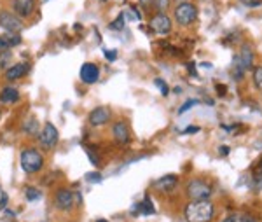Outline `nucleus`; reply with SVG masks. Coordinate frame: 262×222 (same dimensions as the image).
I'll use <instances>...</instances> for the list:
<instances>
[{
    "mask_svg": "<svg viewBox=\"0 0 262 222\" xmlns=\"http://www.w3.org/2000/svg\"><path fill=\"white\" fill-rule=\"evenodd\" d=\"M215 205L210 199H200V201H191L185 207L184 215L187 222H210L215 217Z\"/></svg>",
    "mask_w": 262,
    "mask_h": 222,
    "instance_id": "nucleus-1",
    "label": "nucleus"
},
{
    "mask_svg": "<svg viewBox=\"0 0 262 222\" xmlns=\"http://www.w3.org/2000/svg\"><path fill=\"white\" fill-rule=\"evenodd\" d=\"M19 165H21V168H23V172L28 175L40 173L46 165L44 154H42V151L37 147H27V149H23L19 154Z\"/></svg>",
    "mask_w": 262,
    "mask_h": 222,
    "instance_id": "nucleus-2",
    "label": "nucleus"
},
{
    "mask_svg": "<svg viewBox=\"0 0 262 222\" xmlns=\"http://www.w3.org/2000/svg\"><path fill=\"white\" fill-rule=\"evenodd\" d=\"M196 19H198V7L191 2L177 4L175 9H173V21L179 27H191Z\"/></svg>",
    "mask_w": 262,
    "mask_h": 222,
    "instance_id": "nucleus-3",
    "label": "nucleus"
},
{
    "mask_svg": "<svg viewBox=\"0 0 262 222\" xmlns=\"http://www.w3.org/2000/svg\"><path fill=\"white\" fill-rule=\"evenodd\" d=\"M185 193H187V198L191 199V201H200V199L212 198L213 189H212V184L206 182L205 178H191L187 184Z\"/></svg>",
    "mask_w": 262,
    "mask_h": 222,
    "instance_id": "nucleus-4",
    "label": "nucleus"
},
{
    "mask_svg": "<svg viewBox=\"0 0 262 222\" xmlns=\"http://www.w3.org/2000/svg\"><path fill=\"white\" fill-rule=\"evenodd\" d=\"M58 140H60V133H58V128L53 123H46L40 128L39 135H37V142H39L42 151H53L58 145Z\"/></svg>",
    "mask_w": 262,
    "mask_h": 222,
    "instance_id": "nucleus-5",
    "label": "nucleus"
},
{
    "mask_svg": "<svg viewBox=\"0 0 262 222\" xmlns=\"http://www.w3.org/2000/svg\"><path fill=\"white\" fill-rule=\"evenodd\" d=\"M0 28H4V32L21 33L25 30V21L11 9H0Z\"/></svg>",
    "mask_w": 262,
    "mask_h": 222,
    "instance_id": "nucleus-6",
    "label": "nucleus"
},
{
    "mask_svg": "<svg viewBox=\"0 0 262 222\" xmlns=\"http://www.w3.org/2000/svg\"><path fill=\"white\" fill-rule=\"evenodd\" d=\"M149 28L158 35H170L173 30V19L166 12H156L149 21Z\"/></svg>",
    "mask_w": 262,
    "mask_h": 222,
    "instance_id": "nucleus-7",
    "label": "nucleus"
},
{
    "mask_svg": "<svg viewBox=\"0 0 262 222\" xmlns=\"http://www.w3.org/2000/svg\"><path fill=\"white\" fill-rule=\"evenodd\" d=\"M75 196L74 191H70L69 187H60V189H56V193H54V207L58 208V210L61 212H69L72 207H74V201H75Z\"/></svg>",
    "mask_w": 262,
    "mask_h": 222,
    "instance_id": "nucleus-8",
    "label": "nucleus"
},
{
    "mask_svg": "<svg viewBox=\"0 0 262 222\" xmlns=\"http://www.w3.org/2000/svg\"><path fill=\"white\" fill-rule=\"evenodd\" d=\"M37 9V0H11V11L21 19H28Z\"/></svg>",
    "mask_w": 262,
    "mask_h": 222,
    "instance_id": "nucleus-9",
    "label": "nucleus"
},
{
    "mask_svg": "<svg viewBox=\"0 0 262 222\" xmlns=\"http://www.w3.org/2000/svg\"><path fill=\"white\" fill-rule=\"evenodd\" d=\"M112 136L117 145H128L131 142V131L124 119H119L112 125Z\"/></svg>",
    "mask_w": 262,
    "mask_h": 222,
    "instance_id": "nucleus-10",
    "label": "nucleus"
},
{
    "mask_svg": "<svg viewBox=\"0 0 262 222\" xmlns=\"http://www.w3.org/2000/svg\"><path fill=\"white\" fill-rule=\"evenodd\" d=\"M79 79H81L84 84L98 83V79H100V67L96 65V63H93V62L82 63L81 70H79Z\"/></svg>",
    "mask_w": 262,
    "mask_h": 222,
    "instance_id": "nucleus-11",
    "label": "nucleus"
},
{
    "mask_svg": "<svg viewBox=\"0 0 262 222\" xmlns=\"http://www.w3.org/2000/svg\"><path fill=\"white\" fill-rule=\"evenodd\" d=\"M28 72H30V63L19 62V63H14V65H11L7 68V70L4 72V77H6V80H9V83H16V80L27 77Z\"/></svg>",
    "mask_w": 262,
    "mask_h": 222,
    "instance_id": "nucleus-12",
    "label": "nucleus"
},
{
    "mask_svg": "<svg viewBox=\"0 0 262 222\" xmlns=\"http://www.w3.org/2000/svg\"><path fill=\"white\" fill-rule=\"evenodd\" d=\"M112 117V112L108 107H96L90 112V117H88V123L93 126V128H98V126H103L111 121Z\"/></svg>",
    "mask_w": 262,
    "mask_h": 222,
    "instance_id": "nucleus-13",
    "label": "nucleus"
},
{
    "mask_svg": "<svg viewBox=\"0 0 262 222\" xmlns=\"http://www.w3.org/2000/svg\"><path fill=\"white\" fill-rule=\"evenodd\" d=\"M234 65H238L245 72L250 70L253 65V51L250 46H243L242 51H239V54L234 59Z\"/></svg>",
    "mask_w": 262,
    "mask_h": 222,
    "instance_id": "nucleus-14",
    "label": "nucleus"
},
{
    "mask_svg": "<svg viewBox=\"0 0 262 222\" xmlns=\"http://www.w3.org/2000/svg\"><path fill=\"white\" fill-rule=\"evenodd\" d=\"M177 184H179V177L177 175H164L161 177L159 180H156L152 184V187L158 191H161V193H170L177 187Z\"/></svg>",
    "mask_w": 262,
    "mask_h": 222,
    "instance_id": "nucleus-15",
    "label": "nucleus"
},
{
    "mask_svg": "<svg viewBox=\"0 0 262 222\" xmlns=\"http://www.w3.org/2000/svg\"><path fill=\"white\" fill-rule=\"evenodd\" d=\"M21 98V93L18 88L14 86H6L0 89V104L4 105H12V104H18Z\"/></svg>",
    "mask_w": 262,
    "mask_h": 222,
    "instance_id": "nucleus-16",
    "label": "nucleus"
},
{
    "mask_svg": "<svg viewBox=\"0 0 262 222\" xmlns=\"http://www.w3.org/2000/svg\"><path fill=\"white\" fill-rule=\"evenodd\" d=\"M21 131H23L25 135L28 136H35L39 135L40 131V123L37 121V117L30 114V116H27L23 119V123H21Z\"/></svg>",
    "mask_w": 262,
    "mask_h": 222,
    "instance_id": "nucleus-17",
    "label": "nucleus"
},
{
    "mask_svg": "<svg viewBox=\"0 0 262 222\" xmlns=\"http://www.w3.org/2000/svg\"><path fill=\"white\" fill-rule=\"evenodd\" d=\"M133 208H140V213H142V215H154V213H156L154 203L150 201L149 196H145V198H143V201H140L138 205H135Z\"/></svg>",
    "mask_w": 262,
    "mask_h": 222,
    "instance_id": "nucleus-18",
    "label": "nucleus"
},
{
    "mask_svg": "<svg viewBox=\"0 0 262 222\" xmlns=\"http://www.w3.org/2000/svg\"><path fill=\"white\" fill-rule=\"evenodd\" d=\"M4 35V39H6L7 42V46L12 49V48H18V46H21V42H23V39H21V33L18 32H6V33H2Z\"/></svg>",
    "mask_w": 262,
    "mask_h": 222,
    "instance_id": "nucleus-19",
    "label": "nucleus"
},
{
    "mask_svg": "<svg viewBox=\"0 0 262 222\" xmlns=\"http://www.w3.org/2000/svg\"><path fill=\"white\" fill-rule=\"evenodd\" d=\"M11 59H12V51L11 49L0 51V70L6 72L7 68L11 67Z\"/></svg>",
    "mask_w": 262,
    "mask_h": 222,
    "instance_id": "nucleus-20",
    "label": "nucleus"
},
{
    "mask_svg": "<svg viewBox=\"0 0 262 222\" xmlns=\"http://www.w3.org/2000/svg\"><path fill=\"white\" fill-rule=\"evenodd\" d=\"M25 198H27V201H37V199L42 198V193L40 189H37V187H25Z\"/></svg>",
    "mask_w": 262,
    "mask_h": 222,
    "instance_id": "nucleus-21",
    "label": "nucleus"
},
{
    "mask_svg": "<svg viewBox=\"0 0 262 222\" xmlns=\"http://www.w3.org/2000/svg\"><path fill=\"white\" fill-rule=\"evenodd\" d=\"M170 4H171V0H154V2H152V7H154L158 12H166L170 9Z\"/></svg>",
    "mask_w": 262,
    "mask_h": 222,
    "instance_id": "nucleus-22",
    "label": "nucleus"
},
{
    "mask_svg": "<svg viewBox=\"0 0 262 222\" xmlns=\"http://www.w3.org/2000/svg\"><path fill=\"white\" fill-rule=\"evenodd\" d=\"M253 84L262 93V67L253 68Z\"/></svg>",
    "mask_w": 262,
    "mask_h": 222,
    "instance_id": "nucleus-23",
    "label": "nucleus"
},
{
    "mask_svg": "<svg viewBox=\"0 0 262 222\" xmlns=\"http://www.w3.org/2000/svg\"><path fill=\"white\" fill-rule=\"evenodd\" d=\"M124 28V14H119L117 19H114L111 23V30H116V32H121Z\"/></svg>",
    "mask_w": 262,
    "mask_h": 222,
    "instance_id": "nucleus-24",
    "label": "nucleus"
},
{
    "mask_svg": "<svg viewBox=\"0 0 262 222\" xmlns=\"http://www.w3.org/2000/svg\"><path fill=\"white\" fill-rule=\"evenodd\" d=\"M86 180L90 184H98V182H101V173L98 172V170H96V172L86 173Z\"/></svg>",
    "mask_w": 262,
    "mask_h": 222,
    "instance_id": "nucleus-25",
    "label": "nucleus"
},
{
    "mask_svg": "<svg viewBox=\"0 0 262 222\" xmlns=\"http://www.w3.org/2000/svg\"><path fill=\"white\" fill-rule=\"evenodd\" d=\"M224 222H253V220H250L248 217L242 215V213H234V215H229V217H227V219L224 220Z\"/></svg>",
    "mask_w": 262,
    "mask_h": 222,
    "instance_id": "nucleus-26",
    "label": "nucleus"
},
{
    "mask_svg": "<svg viewBox=\"0 0 262 222\" xmlns=\"http://www.w3.org/2000/svg\"><path fill=\"white\" fill-rule=\"evenodd\" d=\"M198 104H200V100H189V102H185V104L182 105L180 109H179V112H177V114H179V116H182V114H185V112H187V110L191 109V107L198 105Z\"/></svg>",
    "mask_w": 262,
    "mask_h": 222,
    "instance_id": "nucleus-27",
    "label": "nucleus"
},
{
    "mask_svg": "<svg viewBox=\"0 0 262 222\" xmlns=\"http://www.w3.org/2000/svg\"><path fill=\"white\" fill-rule=\"evenodd\" d=\"M82 147L88 151V157H90V161H91V163L95 165V166H98V165H100V161H98V157H96V152L93 151L91 147H88V145H84V144H82Z\"/></svg>",
    "mask_w": 262,
    "mask_h": 222,
    "instance_id": "nucleus-28",
    "label": "nucleus"
},
{
    "mask_svg": "<svg viewBox=\"0 0 262 222\" xmlns=\"http://www.w3.org/2000/svg\"><path fill=\"white\" fill-rule=\"evenodd\" d=\"M154 83H156V86H158L159 89H161V95H163V96H168V93H170V89H168L166 83H164L163 79H154Z\"/></svg>",
    "mask_w": 262,
    "mask_h": 222,
    "instance_id": "nucleus-29",
    "label": "nucleus"
},
{
    "mask_svg": "<svg viewBox=\"0 0 262 222\" xmlns=\"http://www.w3.org/2000/svg\"><path fill=\"white\" fill-rule=\"evenodd\" d=\"M103 53H105V58H107V62H116V59H117V51L116 49H112V51L105 49Z\"/></svg>",
    "mask_w": 262,
    "mask_h": 222,
    "instance_id": "nucleus-30",
    "label": "nucleus"
},
{
    "mask_svg": "<svg viewBox=\"0 0 262 222\" xmlns=\"http://www.w3.org/2000/svg\"><path fill=\"white\" fill-rule=\"evenodd\" d=\"M245 6H250V7H259L260 6V0H242Z\"/></svg>",
    "mask_w": 262,
    "mask_h": 222,
    "instance_id": "nucleus-31",
    "label": "nucleus"
},
{
    "mask_svg": "<svg viewBox=\"0 0 262 222\" xmlns=\"http://www.w3.org/2000/svg\"><path fill=\"white\" fill-rule=\"evenodd\" d=\"M201 128L200 126H189L187 130H184V135H191V133H198Z\"/></svg>",
    "mask_w": 262,
    "mask_h": 222,
    "instance_id": "nucleus-32",
    "label": "nucleus"
},
{
    "mask_svg": "<svg viewBox=\"0 0 262 222\" xmlns=\"http://www.w3.org/2000/svg\"><path fill=\"white\" fill-rule=\"evenodd\" d=\"M6 205H7V194L2 193V199H0V210H6Z\"/></svg>",
    "mask_w": 262,
    "mask_h": 222,
    "instance_id": "nucleus-33",
    "label": "nucleus"
},
{
    "mask_svg": "<svg viewBox=\"0 0 262 222\" xmlns=\"http://www.w3.org/2000/svg\"><path fill=\"white\" fill-rule=\"evenodd\" d=\"M6 49H11L9 46H7L6 39H4V35H0V51H6Z\"/></svg>",
    "mask_w": 262,
    "mask_h": 222,
    "instance_id": "nucleus-34",
    "label": "nucleus"
},
{
    "mask_svg": "<svg viewBox=\"0 0 262 222\" xmlns=\"http://www.w3.org/2000/svg\"><path fill=\"white\" fill-rule=\"evenodd\" d=\"M140 2V6H143V7H152V2L154 0H138Z\"/></svg>",
    "mask_w": 262,
    "mask_h": 222,
    "instance_id": "nucleus-35",
    "label": "nucleus"
},
{
    "mask_svg": "<svg viewBox=\"0 0 262 222\" xmlns=\"http://www.w3.org/2000/svg\"><path fill=\"white\" fill-rule=\"evenodd\" d=\"M219 152H221V156H227L229 154V147H221L219 149Z\"/></svg>",
    "mask_w": 262,
    "mask_h": 222,
    "instance_id": "nucleus-36",
    "label": "nucleus"
},
{
    "mask_svg": "<svg viewBox=\"0 0 262 222\" xmlns=\"http://www.w3.org/2000/svg\"><path fill=\"white\" fill-rule=\"evenodd\" d=\"M177 4H182V2H187V0H175Z\"/></svg>",
    "mask_w": 262,
    "mask_h": 222,
    "instance_id": "nucleus-37",
    "label": "nucleus"
},
{
    "mask_svg": "<svg viewBox=\"0 0 262 222\" xmlns=\"http://www.w3.org/2000/svg\"><path fill=\"white\" fill-rule=\"evenodd\" d=\"M96 222H108V220H107V219H98Z\"/></svg>",
    "mask_w": 262,
    "mask_h": 222,
    "instance_id": "nucleus-38",
    "label": "nucleus"
},
{
    "mask_svg": "<svg viewBox=\"0 0 262 222\" xmlns=\"http://www.w3.org/2000/svg\"><path fill=\"white\" fill-rule=\"evenodd\" d=\"M259 168L262 170V157H260V161H259Z\"/></svg>",
    "mask_w": 262,
    "mask_h": 222,
    "instance_id": "nucleus-39",
    "label": "nucleus"
}]
</instances>
